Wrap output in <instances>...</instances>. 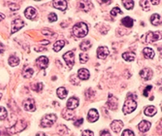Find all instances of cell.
<instances>
[{
	"instance_id": "obj_1",
	"label": "cell",
	"mask_w": 162,
	"mask_h": 136,
	"mask_svg": "<svg viewBox=\"0 0 162 136\" xmlns=\"http://www.w3.org/2000/svg\"><path fill=\"white\" fill-rule=\"evenodd\" d=\"M133 96L134 94H129L127 97V100H126V102L123 105V111L125 114L132 113L133 111L135 110L136 107H137V103L135 100V98H133Z\"/></svg>"
},
{
	"instance_id": "obj_2",
	"label": "cell",
	"mask_w": 162,
	"mask_h": 136,
	"mask_svg": "<svg viewBox=\"0 0 162 136\" xmlns=\"http://www.w3.org/2000/svg\"><path fill=\"white\" fill-rule=\"evenodd\" d=\"M73 34L77 37H84L88 32V28L86 24L83 22L78 23L73 27Z\"/></svg>"
},
{
	"instance_id": "obj_3",
	"label": "cell",
	"mask_w": 162,
	"mask_h": 136,
	"mask_svg": "<svg viewBox=\"0 0 162 136\" xmlns=\"http://www.w3.org/2000/svg\"><path fill=\"white\" fill-rule=\"evenodd\" d=\"M56 121H57V116L55 114H47L44 117H42L41 121V126L45 128L53 126Z\"/></svg>"
},
{
	"instance_id": "obj_4",
	"label": "cell",
	"mask_w": 162,
	"mask_h": 136,
	"mask_svg": "<svg viewBox=\"0 0 162 136\" xmlns=\"http://www.w3.org/2000/svg\"><path fill=\"white\" fill-rule=\"evenodd\" d=\"M26 126H27V124L24 121H23V120H20L18 122L16 123L15 125L13 126H11V128L9 129H7V131L9 132V134H16V133L20 132V131H22L23 130L25 129Z\"/></svg>"
},
{
	"instance_id": "obj_5",
	"label": "cell",
	"mask_w": 162,
	"mask_h": 136,
	"mask_svg": "<svg viewBox=\"0 0 162 136\" xmlns=\"http://www.w3.org/2000/svg\"><path fill=\"white\" fill-rule=\"evenodd\" d=\"M62 58L70 68H72L75 63V54L73 51H68L63 54Z\"/></svg>"
},
{
	"instance_id": "obj_6",
	"label": "cell",
	"mask_w": 162,
	"mask_h": 136,
	"mask_svg": "<svg viewBox=\"0 0 162 136\" xmlns=\"http://www.w3.org/2000/svg\"><path fill=\"white\" fill-rule=\"evenodd\" d=\"M24 109L26 111H29V112H33L36 110V103L35 100H33L32 98H28L27 100L24 101Z\"/></svg>"
},
{
	"instance_id": "obj_7",
	"label": "cell",
	"mask_w": 162,
	"mask_h": 136,
	"mask_svg": "<svg viewBox=\"0 0 162 136\" xmlns=\"http://www.w3.org/2000/svg\"><path fill=\"white\" fill-rule=\"evenodd\" d=\"M24 25V22L23 21L22 19H14L12 22H11V33L13 34L15 32H18L19 29H22Z\"/></svg>"
},
{
	"instance_id": "obj_8",
	"label": "cell",
	"mask_w": 162,
	"mask_h": 136,
	"mask_svg": "<svg viewBox=\"0 0 162 136\" xmlns=\"http://www.w3.org/2000/svg\"><path fill=\"white\" fill-rule=\"evenodd\" d=\"M161 38V32H148L147 36H146V42L148 43H152V42H156L159 39Z\"/></svg>"
},
{
	"instance_id": "obj_9",
	"label": "cell",
	"mask_w": 162,
	"mask_h": 136,
	"mask_svg": "<svg viewBox=\"0 0 162 136\" xmlns=\"http://www.w3.org/2000/svg\"><path fill=\"white\" fill-rule=\"evenodd\" d=\"M62 116L63 117V118L66 120H73L75 119V113L73 110L71 109H68V108H65L64 110H62Z\"/></svg>"
},
{
	"instance_id": "obj_10",
	"label": "cell",
	"mask_w": 162,
	"mask_h": 136,
	"mask_svg": "<svg viewBox=\"0 0 162 136\" xmlns=\"http://www.w3.org/2000/svg\"><path fill=\"white\" fill-rule=\"evenodd\" d=\"M36 63L40 69H45L48 67L49 59L45 56H42V57H40V58L37 59Z\"/></svg>"
},
{
	"instance_id": "obj_11",
	"label": "cell",
	"mask_w": 162,
	"mask_h": 136,
	"mask_svg": "<svg viewBox=\"0 0 162 136\" xmlns=\"http://www.w3.org/2000/svg\"><path fill=\"white\" fill-rule=\"evenodd\" d=\"M99 118V113L95 109H92L87 113V120L90 122H94Z\"/></svg>"
},
{
	"instance_id": "obj_12",
	"label": "cell",
	"mask_w": 162,
	"mask_h": 136,
	"mask_svg": "<svg viewBox=\"0 0 162 136\" xmlns=\"http://www.w3.org/2000/svg\"><path fill=\"white\" fill-rule=\"evenodd\" d=\"M110 127L114 132H119L123 127V122L120 120H114L110 124Z\"/></svg>"
},
{
	"instance_id": "obj_13",
	"label": "cell",
	"mask_w": 162,
	"mask_h": 136,
	"mask_svg": "<svg viewBox=\"0 0 162 136\" xmlns=\"http://www.w3.org/2000/svg\"><path fill=\"white\" fill-rule=\"evenodd\" d=\"M139 74H140L141 78L143 79L144 80H149V79H152L153 73H152V71L150 68H144L140 71Z\"/></svg>"
},
{
	"instance_id": "obj_14",
	"label": "cell",
	"mask_w": 162,
	"mask_h": 136,
	"mask_svg": "<svg viewBox=\"0 0 162 136\" xmlns=\"http://www.w3.org/2000/svg\"><path fill=\"white\" fill-rule=\"evenodd\" d=\"M97 57L100 59H105L109 54V49L105 46H100L97 50Z\"/></svg>"
},
{
	"instance_id": "obj_15",
	"label": "cell",
	"mask_w": 162,
	"mask_h": 136,
	"mask_svg": "<svg viewBox=\"0 0 162 136\" xmlns=\"http://www.w3.org/2000/svg\"><path fill=\"white\" fill-rule=\"evenodd\" d=\"M107 106L111 110H115L118 108V99L116 97H113L112 95H110L108 101H107Z\"/></svg>"
},
{
	"instance_id": "obj_16",
	"label": "cell",
	"mask_w": 162,
	"mask_h": 136,
	"mask_svg": "<svg viewBox=\"0 0 162 136\" xmlns=\"http://www.w3.org/2000/svg\"><path fill=\"white\" fill-rule=\"evenodd\" d=\"M92 3L90 2V1H86V0H84V1H80V3H79V7L80 8L81 10H83L84 11H90L92 8Z\"/></svg>"
},
{
	"instance_id": "obj_17",
	"label": "cell",
	"mask_w": 162,
	"mask_h": 136,
	"mask_svg": "<svg viewBox=\"0 0 162 136\" xmlns=\"http://www.w3.org/2000/svg\"><path fill=\"white\" fill-rule=\"evenodd\" d=\"M78 77L82 80H87L90 77V73L85 68H82L78 71Z\"/></svg>"
},
{
	"instance_id": "obj_18",
	"label": "cell",
	"mask_w": 162,
	"mask_h": 136,
	"mask_svg": "<svg viewBox=\"0 0 162 136\" xmlns=\"http://www.w3.org/2000/svg\"><path fill=\"white\" fill-rule=\"evenodd\" d=\"M78 105H79V100L76 97H72L68 99L67 102V108L74 110L75 108H77Z\"/></svg>"
},
{
	"instance_id": "obj_19",
	"label": "cell",
	"mask_w": 162,
	"mask_h": 136,
	"mask_svg": "<svg viewBox=\"0 0 162 136\" xmlns=\"http://www.w3.org/2000/svg\"><path fill=\"white\" fill-rule=\"evenodd\" d=\"M24 15H25L26 18L29 19H33L37 16V11L35 8H33L32 6H29L25 10Z\"/></svg>"
},
{
	"instance_id": "obj_20",
	"label": "cell",
	"mask_w": 162,
	"mask_h": 136,
	"mask_svg": "<svg viewBox=\"0 0 162 136\" xmlns=\"http://www.w3.org/2000/svg\"><path fill=\"white\" fill-rule=\"evenodd\" d=\"M53 5H54L55 8L61 10V11H65L67 7V1H64V0H62V1H60V0L54 1Z\"/></svg>"
},
{
	"instance_id": "obj_21",
	"label": "cell",
	"mask_w": 162,
	"mask_h": 136,
	"mask_svg": "<svg viewBox=\"0 0 162 136\" xmlns=\"http://www.w3.org/2000/svg\"><path fill=\"white\" fill-rule=\"evenodd\" d=\"M139 130L141 131V132L144 133L147 132L149 129H150V127H151V123L148 122V121H142L139 124Z\"/></svg>"
},
{
	"instance_id": "obj_22",
	"label": "cell",
	"mask_w": 162,
	"mask_h": 136,
	"mask_svg": "<svg viewBox=\"0 0 162 136\" xmlns=\"http://www.w3.org/2000/svg\"><path fill=\"white\" fill-rule=\"evenodd\" d=\"M151 23L153 25L157 26L161 24V17L159 14H153L151 16Z\"/></svg>"
},
{
	"instance_id": "obj_23",
	"label": "cell",
	"mask_w": 162,
	"mask_h": 136,
	"mask_svg": "<svg viewBox=\"0 0 162 136\" xmlns=\"http://www.w3.org/2000/svg\"><path fill=\"white\" fill-rule=\"evenodd\" d=\"M156 113H157L156 108L155 106H152V105L147 107L145 109V111H144L145 115H147V116L148 117H153Z\"/></svg>"
},
{
	"instance_id": "obj_24",
	"label": "cell",
	"mask_w": 162,
	"mask_h": 136,
	"mask_svg": "<svg viewBox=\"0 0 162 136\" xmlns=\"http://www.w3.org/2000/svg\"><path fill=\"white\" fill-rule=\"evenodd\" d=\"M67 89L63 87H59L57 89V95H58V97L60 98V99H65L67 96Z\"/></svg>"
},
{
	"instance_id": "obj_25",
	"label": "cell",
	"mask_w": 162,
	"mask_h": 136,
	"mask_svg": "<svg viewBox=\"0 0 162 136\" xmlns=\"http://www.w3.org/2000/svg\"><path fill=\"white\" fill-rule=\"evenodd\" d=\"M123 59H125L126 62H132L135 60V53H131V52H126L123 54Z\"/></svg>"
},
{
	"instance_id": "obj_26",
	"label": "cell",
	"mask_w": 162,
	"mask_h": 136,
	"mask_svg": "<svg viewBox=\"0 0 162 136\" xmlns=\"http://www.w3.org/2000/svg\"><path fill=\"white\" fill-rule=\"evenodd\" d=\"M122 24L126 28H131L133 24H134V21H133V19L130 17L126 16V17L122 19Z\"/></svg>"
},
{
	"instance_id": "obj_27",
	"label": "cell",
	"mask_w": 162,
	"mask_h": 136,
	"mask_svg": "<svg viewBox=\"0 0 162 136\" xmlns=\"http://www.w3.org/2000/svg\"><path fill=\"white\" fill-rule=\"evenodd\" d=\"M143 54H144L146 58H153L155 56V53L153 51V49H152L151 48H148V47L143 49Z\"/></svg>"
},
{
	"instance_id": "obj_28",
	"label": "cell",
	"mask_w": 162,
	"mask_h": 136,
	"mask_svg": "<svg viewBox=\"0 0 162 136\" xmlns=\"http://www.w3.org/2000/svg\"><path fill=\"white\" fill-rule=\"evenodd\" d=\"M57 132L59 135H65L68 133V128L64 125H59L57 127Z\"/></svg>"
},
{
	"instance_id": "obj_29",
	"label": "cell",
	"mask_w": 162,
	"mask_h": 136,
	"mask_svg": "<svg viewBox=\"0 0 162 136\" xmlns=\"http://www.w3.org/2000/svg\"><path fill=\"white\" fill-rule=\"evenodd\" d=\"M64 45H65V42L64 41H62V40H60V41L56 42L54 43V50L55 52L60 51L63 48Z\"/></svg>"
},
{
	"instance_id": "obj_30",
	"label": "cell",
	"mask_w": 162,
	"mask_h": 136,
	"mask_svg": "<svg viewBox=\"0 0 162 136\" xmlns=\"http://www.w3.org/2000/svg\"><path fill=\"white\" fill-rule=\"evenodd\" d=\"M8 62H9L10 66L11 67H16L18 66L19 63V59L16 56H11L9 58V60H8Z\"/></svg>"
},
{
	"instance_id": "obj_31",
	"label": "cell",
	"mask_w": 162,
	"mask_h": 136,
	"mask_svg": "<svg viewBox=\"0 0 162 136\" xmlns=\"http://www.w3.org/2000/svg\"><path fill=\"white\" fill-rule=\"evenodd\" d=\"M22 74L24 77L26 78V79H28V78L31 77L32 74H33V70L30 67H25L24 68V70L23 71Z\"/></svg>"
},
{
	"instance_id": "obj_32",
	"label": "cell",
	"mask_w": 162,
	"mask_h": 136,
	"mask_svg": "<svg viewBox=\"0 0 162 136\" xmlns=\"http://www.w3.org/2000/svg\"><path fill=\"white\" fill-rule=\"evenodd\" d=\"M91 45H92V44H91L90 41H88V40H85V41H84V42H81L80 49L83 50V51H86V50H87L88 49L90 48Z\"/></svg>"
},
{
	"instance_id": "obj_33",
	"label": "cell",
	"mask_w": 162,
	"mask_h": 136,
	"mask_svg": "<svg viewBox=\"0 0 162 136\" xmlns=\"http://www.w3.org/2000/svg\"><path fill=\"white\" fill-rule=\"evenodd\" d=\"M139 5L142 6V8L143 11H148L150 10V3L148 1H140L139 2Z\"/></svg>"
},
{
	"instance_id": "obj_34",
	"label": "cell",
	"mask_w": 162,
	"mask_h": 136,
	"mask_svg": "<svg viewBox=\"0 0 162 136\" xmlns=\"http://www.w3.org/2000/svg\"><path fill=\"white\" fill-rule=\"evenodd\" d=\"M123 6H125V8L127 10H130V9H132L133 8V6H134V2L133 1H126V0H123Z\"/></svg>"
},
{
	"instance_id": "obj_35",
	"label": "cell",
	"mask_w": 162,
	"mask_h": 136,
	"mask_svg": "<svg viewBox=\"0 0 162 136\" xmlns=\"http://www.w3.org/2000/svg\"><path fill=\"white\" fill-rule=\"evenodd\" d=\"M32 90L35 91L37 92H42V89H43V84H42V83H37V84H32Z\"/></svg>"
},
{
	"instance_id": "obj_36",
	"label": "cell",
	"mask_w": 162,
	"mask_h": 136,
	"mask_svg": "<svg viewBox=\"0 0 162 136\" xmlns=\"http://www.w3.org/2000/svg\"><path fill=\"white\" fill-rule=\"evenodd\" d=\"M7 116V112L5 108L0 106V120H4Z\"/></svg>"
},
{
	"instance_id": "obj_37",
	"label": "cell",
	"mask_w": 162,
	"mask_h": 136,
	"mask_svg": "<svg viewBox=\"0 0 162 136\" xmlns=\"http://www.w3.org/2000/svg\"><path fill=\"white\" fill-rule=\"evenodd\" d=\"M88 60V55L85 53H81L80 54V61L81 63H85Z\"/></svg>"
},
{
	"instance_id": "obj_38",
	"label": "cell",
	"mask_w": 162,
	"mask_h": 136,
	"mask_svg": "<svg viewBox=\"0 0 162 136\" xmlns=\"http://www.w3.org/2000/svg\"><path fill=\"white\" fill-rule=\"evenodd\" d=\"M110 14H111V16H116L117 15H118V14H123V11H122L120 10V8H118V7H113V9L111 10Z\"/></svg>"
},
{
	"instance_id": "obj_39",
	"label": "cell",
	"mask_w": 162,
	"mask_h": 136,
	"mask_svg": "<svg viewBox=\"0 0 162 136\" xmlns=\"http://www.w3.org/2000/svg\"><path fill=\"white\" fill-rule=\"evenodd\" d=\"M85 95H86L87 99H88V100H92L94 97V96H95V92H94L92 90L91 88H89V89L86 92V94H85Z\"/></svg>"
},
{
	"instance_id": "obj_40",
	"label": "cell",
	"mask_w": 162,
	"mask_h": 136,
	"mask_svg": "<svg viewBox=\"0 0 162 136\" xmlns=\"http://www.w3.org/2000/svg\"><path fill=\"white\" fill-rule=\"evenodd\" d=\"M48 19L49 20V22H54V21H57L58 17H57L55 13H50V14L49 15Z\"/></svg>"
},
{
	"instance_id": "obj_41",
	"label": "cell",
	"mask_w": 162,
	"mask_h": 136,
	"mask_svg": "<svg viewBox=\"0 0 162 136\" xmlns=\"http://www.w3.org/2000/svg\"><path fill=\"white\" fill-rule=\"evenodd\" d=\"M71 81L73 84H79L80 83V79H78L76 74H73L71 76Z\"/></svg>"
},
{
	"instance_id": "obj_42",
	"label": "cell",
	"mask_w": 162,
	"mask_h": 136,
	"mask_svg": "<svg viewBox=\"0 0 162 136\" xmlns=\"http://www.w3.org/2000/svg\"><path fill=\"white\" fill-rule=\"evenodd\" d=\"M122 136H135V135H134V133L130 130H125L123 131Z\"/></svg>"
},
{
	"instance_id": "obj_43",
	"label": "cell",
	"mask_w": 162,
	"mask_h": 136,
	"mask_svg": "<svg viewBox=\"0 0 162 136\" xmlns=\"http://www.w3.org/2000/svg\"><path fill=\"white\" fill-rule=\"evenodd\" d=\"M82 136H94V134L89 130H85L82 132Z\"/></svg>"
},
{
	"instance_id": "obj_44",
	"label": "cell",
	"mask_w": 162,
	"mask_h": 136,
	"mask_svg": "<svg viewBox=\"0 0 162 136\" xmlns=\"http://www.w3.org/2000/svg\"><path fill=\"white\" fill-rule=\"evenodd\" d=\"M10 9L11 10V11H16V10H19V5H16V3H11L9 5Z\"/></svg>"
},
{
	"instance_id": "obj_45",
	"label": "cell",
	"mask_w": 162,
	"mask_h": 136,
	"mask_svg": "<svg viewBox=\"0 0 162 136\" xmlns=\"http://www.w3.org/2000/svg\"><path fill=\"white\" fill-rule=\"evenodd\" d=\"M152 88V86H151V85H149V86H148V87H146L145 90H144V92H143V96H144V97H148V96L149 91L151 90Z\"/></svg>"
},
{
	"instance_id": "obj_46",
	"label": "cell",
	"mask_w": 162,
	"mask_h": 136,
	"mask_svg": "<svg viewBox=\"0 0 162 136\" xmlns=\"http://www.w3.org/2000/svg\"><path fill=\"white\" fill-rule=\"evenodd\" d=\"M84 122V119L83 118H79L78 120H76L75 122L74 125L75 126H80V125H82V123Z\"/></svg>"
},
{
	"instance_id": "obj_47",
	"label": "cell",
	"mask_w": 162,
	"mask_h": 136,
	"mask_svg": "<svg viewBox=\"0 0 162 136\" xmlns=\"http://www.w3.org/2000/svg\"><path fill=\"white\" fill-rule=\"evenodd\" d=\"M42 33L45 36H53V37L54 36V32H50V31H48V30H43V31H42Z\"/></svg>"
},
{
	"instance_id": "obj_48",
	"label": "cell",
	"mask_w": 162,
	"mask_h": 136,
	"mask_svg": "<svg viewBox=\"0 0 162 136\" xmlns=\"http://www.w3.org/2000/svg\"><path fill=\"white\" fill-rule=\"evenodd\" d=\"M100 136H111V135L108 130H102L100 132Z\"/></svg>"
},
{
	"instance_id": "obj_49",
	"label": "cell",
	"mask_w": 162,
	"mask_h": 136,
	"mask_svg": "<svg viewBox=\"0 0 162 136\" xmlns=\"http://www.w3.org/2000/svg\"><path fill=\"white\" fill-rule=\"evenodd\" d=\"M4 52V47L2 44H0V54H3Z\"/></svg>"
},
{
	"instance_id": "obj_50",
	"label": "cell",
	"mask_w": 162,
	"mask_h": 136,
	"mask_svg": "<svg viewBox=\"0 0 162 136\" xmlns=\"http://www.w3.org/2000/svg\"><path fill=\"white\" fill-rule=\"evenodd\" d=\"M5 19V15H3L2 13H0V21H2L3 19Z\"/></svg>"
},
{
	"instance_id": "obj_51",
	"label": "cell",
	"mask_w": 162,
	"mask_h": 136,
	"mask_svg": "<svg viewBox=\"0 0 162 136\" xmlns=\"http://www.w3.org/2000/svg\"><path fill=\"white\" fill-rule=\"evenodd\" d=\"M35 136H45V135L43 132H38Z\"/></svg>"
},
{
	"instance_id": "obj_52",
	"label": "cell",
	"mask_w": 162,
	"mask_h": 136,
	"mask_svg": "<svg viewBox=\"0 0 162 136\" xmlns=\"http://www.w3.org/2000/svg\"><path fill=\"white\" fill-rule=\"evenodd\" d=\"M151 3H152V4H154V5H156V4H159L160 3V1H151Z\"/></svg>"
},
{
	"instance_id": "obj_53",
	"label": "cell",
	"mask_w": 162,
	"mask_h": 136,
	"mask_svg": "<svg viewBox=\"0 0 162 136\" xmlns=\"http://www.w3.org/2000/svg\"><path fill=\"white\" fill-rule=\"evenodd\" d=\"M100 3H110L111 2H107V1H105V0H103V1H101V2H100Z\"/></svg>"
},
{
	"instance_id": "obj_54",
	"label": "cell",
	"mask_w": 162,
	"mask_h": 136,
	"mask_svg": "<svg viewBox=\"0 0 162 136\" xmlns=\"http://www.w3.org/2000/svg\"><path fill=\"white\" fill-rule=\"evenodd\" d=\"M2 96H3V95H2V93H0V100H1V98H2Z\"/></svg>"
},
{
	"instance_id": "obj_55",
	"label": "cell",
	"mask_w": 162,
	"mask_h": 136,
	"mask_svg": "<svg viewBox=\"0 0 162 136\" xmlns=\"http://www.w3.org/2000/svg\"><path fill=\"white\" fill-rule=\"evenodd\" d=\"M41 43H45V42H41ZM45 43H47V44H48V43H49V42H45Z\"/></svg>"
}]
</instances>
